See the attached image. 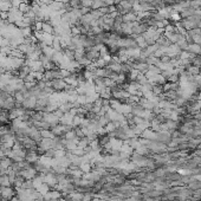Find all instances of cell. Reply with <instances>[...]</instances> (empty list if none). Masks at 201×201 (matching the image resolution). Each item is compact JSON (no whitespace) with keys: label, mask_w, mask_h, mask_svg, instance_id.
<instances>
[{"label":"cell","mask_w":201,"mask_h":201,"mask_svg":"<svg viewBox=\"0 0 201 201\" xmlns=\"http://www.w3.org/2000/svg\"><path fill=\"white\" fill-rule=\"evenodd\" d=\"M160 62L161 63H169L170 62V57L167 56V54H162L160 57Z\"/></svg>","instance_id":"cell-20"},{"label":"cell","mask_w":201,"mask_h":201,"mask_svg":"<svg viewBox=\"0 0 201 201\" xmlns=\"http://www.w3.org/2000/svg\"><path fill=\"white\" fill-rule=\"evenodd\" d=\"M12 8V4L8 1H2L0 2V12H10Z\"/></svg>","instance_id":"cell-11"},{"label":"cell","mask_w":201,"mask_h":201,"mask_svg":"<svg viewBox=\"0 0 201 201\" xmlns=\"http://www.w3.org/2000/svg\"><path fill=\"white\" fill-rule=\"evenodd\" d=\"M44 121H45L46 123H49V124L51 126V128L60 123L59 117H57V116L54 115V113H45V114H44Z\"/></svg>","instance_id":"cell-2"},{"label":"cell","mask_w":201,"mask_h":201,"mask_svg":"<svg viewBox=\"0 0 201 201\" xmlns=\"http://www.w3.org/2000/svg\"><path fill=\"white\" fill-rule=\"evenodd\" d=\"M127 1L130 4V5H131V6H134L135 4H137V2H139V0H127Z\"/></svg>","instance_id":"cell-23"},{"label":"cell","mask_w":201,"mask_h":201,"mask_svg":"<svg viewBox=\"0 0 201 201\" xmlns=\"http://www.w3.org/2000/svg\"><path fill=\"white\" fill-rule=\"evenodd\" d=\"M37 97H33V96H30L25 98V101L23 102V108L24 109H34L36 104H37Z\"/></svg>","instance_id":"cell-5"},{"label":"cell","mask_w":201,"mask_h":201,"mask_svg":"<svg viewBox=\"0 0 201 201\" xmlns=\"http://www.w3.org/2000/svg\"><path fill=\"white\" fill-rule=\"evenodd\" d=\"M103 21H104V25H108V26L113 27L114 26L115 19H113V18L110 17V14H105V15H103Z\"/></svg>","instance_id":"cell-15"},{"label":"cell","mask_w":201,"mask_h":201,"mask_svg":"<svg viewBox=\"0 0 201 201\" xmlns=\"http://www.w3.org/2000/svg\"><path fill=\"white\" fill-rule=\"evenodd\" d=\"M80 1H82V6L83 7H88V8H91L92 7L94 0H80Z\"/></svg>","instance_id":"cell-19"},{"label":"cell","mask_w":201,"mask_h":201,"mask_svg":"<svg viewBox=\"0 0 201 201\" xmlns=\"http://www.w3.org/2000/svg\"><path fill=\"white\" fill-rule=\"evenodd\" d=\"M108 67L116 74H122V64L121 63H110L108 64Z\"/></svg>","instance_id":"cell-10"},{"label":"cell","mask_w":201,"mask_h":201,"mask_svg":"<svg viewBox=\"0 0 201 201\" xmlns=\"http://www.w3.org/2000/svg\"><path fill=\"white\" fill-rule=\"evenodd\" d=\"M18 10H19L23 14L27 13V12L31 10V4H30V2H21L19 6H18Z\"/></svg>","instance_id":"cell-13"},{"label":"cell","mask_w":201,"mask_h":201,"mask_svg":"<svg viewBox=\"0 0 201 201\" xmlns=\"http://www.w3.org/2000/svg\"><path fill=\"white\" fill-rule=\"evenodd\" d=\"M104 6H107L105 2H104V0H94L91 10H100L101 7H104Z\"/></svg>","instance_id":"cell-16"},{"label":"cell","mask_w":201,"mask_h":201,"mask_svg":"<svg viewBox=\"0 0 201 201\" xmlns=\"http://www.w3.org/2000/svg\"><path fill=\"white\" fill-rule=\"evenodd\" d=\"M13 98L15 101V103H21L23 104V102L25 101V96H24V94L20 90H17L13 95Z\"/></svg>","instance_id":"cell-12"},{"label":"cell","mask_w":201,"mask_h":201,"mask_svg":"<svg viewBox=\"0 0 201 201\" xmlns=\"http://www.w3.org/2000/svg\"><path fill=\"white\" fill-rule=\"evenodd\" d=\"M90 11H91V8H88V7H82V8H80L82 17H83V15H85V14H88V13H90Z\"/></svg>","instance_id":"cell-21"},{"label":"cell","mask_w":201,"mask_h":201,"mask_svg":"<svg viewBox=\"0 0 201 201\" xmlns=\"http://www.w3.org/2000/svg\"><path fill=\"white\" fill-rule=\"evenodd\" d=\"M30 74H31V69H30V66H28V65H26V64H24V65H23V66L19 69V74H18V77L24 80Z\"/></svg>","instance_id":"cell-6"},{"label":"cell","mask_w":201,"mask_h":201,"mask_svg":"<svg viewBox=\"0 0 201 201\" xmlns=\"http://www.w3.org/2000/svg\"><path fill=\"white\" fill-rule=\"evenodd\" d=\"M1 26H4V20L0 18V27H1Z\"/></svg>","instance_id":"cell-24"},{"label":"cell","mask_w":201,"mask_h":201,"mask_svg":"<svg viewBox=\"0 0 201 201\" xmlns=\"http://www.w3.org/2000/svg\"><path fill=\"white\" fill-rule=\"evenodd\" d=\"M15 108V101H14L13 96H10L7 97L6 101H5V105H4V109L6 110H12Z\"/></svg>","instance_id":"cell-9"},{"label":"cell","mask_w":201,"mask_h":201,"mask_svg":"<svg viewBox=\"0 0 201 201\" xmlns=\"http://www.w3.org/2000/svg\"><path fill=\"white\" fill-rule=\"evenodd\" d=\"M94 65L97 67V69H103V67H107L108 66V63L104 59L100 58L98 60H96V62H95Z\"/></svg>","instance_id":"cell-18"},{"label":"cell","mask_w":201,"mask_h":201,"mask_svg":"<svg viewBox=\"0 0 201 201\" xmlns=\"http://www.w3.org/2000/svg\"><path fill=\"white\" fill-rule=\"evenodd\" d=\"M67 84L65 83L64 79H60V78H57V79L51 80V88L53 89L54 92H64L65 89H66Z\"/></svg>","instance_id":"cell-1"},{"label":"cell","mask_w":201,"mask_h":201,"mask_svg":"<svg viewBox=\"0 0 201 201\" xmlns=\"http://www.w3.org/2000/svg\"><path fill=\"white\" fill-rule=\"evenodd\" d=\"M69 5L72 7V10H80L82 8V1L80 0H69Z\"/></svg>","instance_id":"cell-14"},{"label":"cell","mask_w":201,"mask_h":201,"mask_svg":"<svg viewBox=\"0 0 201 201\" xmlns=\"http://www.w3.org/2000/svg\"><path fill=\"white\" fill-rule=\"evenodd\" d=\"M84 56H85V58H87L88 60H90L91 63H95L96 60L100 59V52H98V51H95L92 49L87 50V51L84 52Z\"/></svg>","instance_id":"cell-4"},{"label":"cell","mask_w":201,"mask_h":201,"mask_svg":"<svg viewBox=\"0 0 201 201\" xmlns=\"http://www.w3.org/2000/svg\"><path fill=\"white\" fill-rule=\"evenodd\" d=\"M80 170L87 173V172L90 170V166H89V165H82V166H80Z\"/></svg>","instance_id":"cell-22"},{"label":"cell","mask_w":201,"mask_h":201,"mask_svg":"<svg viewBox=\"0 0 201 201\" xmlns=\"http://www.w3.org/2000/svg\"><path fill=\"white\" fill-rule=\"evenodd\" d=\"M0 196L2 199H6L10 201L14 196V190L11 187H1L0 188Z\"/></svg>","instance_id":"cell-3"},{"label":"cell","mask_w":201,"mask_h":201,"mask_svg":"<svg viewBox=\"0 0 201 201\" xmlns=\"http://www.w3.org/2000/svg\"><path fill=\"white\" fill-rule=\"evenodd\" d=\"M135 21H137V14L135 12H129L123 15V23H135Z\"/></svg>","instance_id":"cell-8"},{"label":"cell","mask_w":201,"mask_h":201,"mask_svg":"<svg viewBox=\"0 0 201 201\" xmlns=\"http://www.w3.org/2000/svg\"><path fill=\"white\" fill-rule=\"evenodd\" d=\"M0 91H1V90H0Z\"/></svg>","instance_id":"cell-25"},{"label":"cell","mask_w":201,"mask_h":201,"mask_svg":"<svg viewBox=\"0 0 201 201\" xmlns=\"http://www.w3.org/2000/svg\"><path fill=\"white\" fill-rule=\"evenodd\" d=\"M52 47H53L54 51H63V49H62V46H60L59 37H56V36H54L53 43H52Z\"/></svg>","instance_id":"cell-17"},{"label":"cell","mask_w":201,"mask_h":201,"mask_svg":"<svg viewBox=\"0 0 201 201\" xmlns=\"http://www.w3.org/2000/svg\"><path fill=\"white\" fill-rule=\"evenodd\" d=\"M41 31L44 32V33H49V34H53L54 32V26L49 21H43V27H41Z\"/></svg>","instance_id":"cell-7"}]
</instances>
